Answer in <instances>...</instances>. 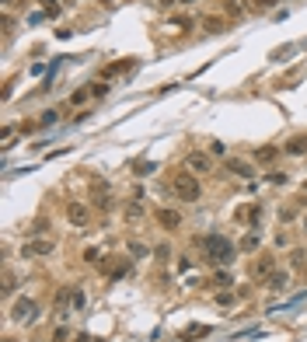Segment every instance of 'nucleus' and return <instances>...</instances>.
I'll use <instances>...</instances> for the list:
<instances>
[{"instance_id":"a878e982","label":"nucleus","mask_w":307,"mask_h":342,"mask_svg":"<svg viewBox=\"0 0 307 342\" xmlns=\"http://www.w3.org/2000/svg\"><path fill=\"white\" fill-rule=\"evenodd\" d=\"M223 7H227V14H230V18L241 14V4H238V0H223Z\"/></svg>"},{"instance_id":"cd10ccee","label":"nucleus","mask_w":307,"mask_h":342,"mask_svg":"<svg viewBox=\"0 0 307 342\" xmlns=\"http://www.w3.org/2000/svg\"><path fill=\"white\" fill-rule=\"evenodd\" d=\"M91 88H94V91H91L94 98H105V94H108V84H101V81H98V84H91Z\"/></svg>"},{"instance_id":"2eb2a0df","label":"nucleus","mask_w":307,"mask_h":342,"mask_svg":"<svg viewBox=\"0 0 307 342\" xmlns=\"http://www.w3.org/2000/svg\"><path fill=\"white\" fill-rule=\"evenodd\" d=\"M255 161H258V164L276 161V147H258V150H255Z\"/></svg>"},{"instance_id":"b1692460","label":"nucleus","mask_w":307,"mask_h":342,"mask_svg":"<svg viewBox=\"0 0 307 342\" xmlns=\"http://www.w3.org/2000/svg\"><path fill=\"white\" fill-rule=\"evenodd\" d=\"M4 293H7V297L14 293V273H11V269L4 273Z\"/></svg>"},{"instance_id":"39448f33","label":"nucleus","mask_w":307,"mask_h":342,"mask_svg":"<svg viewBox=\"0 0 307 342\" xmlns=\"http://www.w3.org/2000/svg\"><path fill=\"white\" fill-rule=\"evenodd\" d=\"M185 164L196 171V175H210V168H213V157L206 154V150H192V154L185 157Z\"/></svg>"},{"instance_id":"c85d7f7f","label":"nucleus","mask_w":307,"mask_h":342,"mask_svg":"<svg viewBox=\"0 0 307 342\" xmlns=\"http://www.w3.org/2000/svg\"><path fill=\"white\" fill-rule=\"evenodd\" d=\"M286 245H290V234L279 231V234H276V248H286Z\"/></svg>"},{"instance_id":"20e7f679","label":"nucleus","mask_w":307,"mask_h":342,"mask_svg":"<svg viewBox=\"0 0 307 342\" xmlns=\"http://www.w3.org/2000/svg\"><path fill=\"white\" fill-rule=\"evenodd\" d=\"M35 318H38L35 300H31V297H21V300L14 304V311H11V321H18V325H31Z\"/></svg>"},{"instance_id":"aec40b11","label":"nucleus","mask_w":307,"mask_h":342,"mask_svg":"<svg viewBox=\"0 0 307 342\" xmlns=\"http://www.w3.org/2000/svg\"><path fill=\"white\" fill-rule=\"evenodd\" d=\"M42 11H46L49 18H56V14H60V0H42Z\"/></svg>"},{"instance_id":"4be33fe9","label":"nucleus","mask_w":307,"mask_h":342,"mask_svg":"<svg viewBox=\"0 0 307 342\" xmlns=\"http://www.w3.org/2000/svg\"><path fill=\"white\" fill-rule=\"evenodd\" d=\"M290 53H297V46H293V42H290V46H279V49L273 53V60H286Z\"/></svg>"},{"instance_id":"e433bc0d","label":"nucleus","mask_w":307,"mask_h":342,"mask_svg":"<svg viewBox=\"0 0 307 342\" xmlns=\"http://www.w3.org/2000/svg\"><path fill=\"white\" fill-rule=\"evenodd\" d=\"M4 342H14V339H4Z\"/></svg>"},{"instance_id":"f704fd0d","label":"nucleus","mask_w":307,"mask_h":342,"mask_svg":"<svg viewBox=\"0 0 307 342\" xmlns=\"http://www.w3.org/2000/svg\"><path fill=\"white\" fill-rule=\"evenodd\" d=\"M304 231H307V217H304Z\"/></svg>"},{"instance_id":"1a4fd4ad","label":"nucleus","mask_w":307,"mask_h":342,"mask_svg":"<svg viewBox=\"0 0 307 342\" xmlns=\"http://www.w3.org/2000/svg\"><path fill=\"white\" fill-rule=\"evenodd\" d=\"M283 150H286L290 157H300V154H307V133H304V136H290Z\"/></svg>"},{"instance_id":"f8f14e48","label":"nucleus","mask_w":307,"mask_h":342,"mask_svg":"<svg viewBox=\"0 0 307 342\" xmlns=\"http://www.w3.org/2000/svg\"><path fill=\"white\" fill-rule=\"evenodd\" d=\"M227 168L234 171L238 178H251V175H255V168H251V164H245V161H238V157H234V161H227Z\"/></svg>"},{"instance_id":"412c9836","label":"nucleus","mask_w":307,"mask_h":342,"mask_svg":"<svg viewBox=\"0 0 307 342\" xmlns=\"http://www.w3.org/2000/svg\"><path fill=\"white\" fill-rule=\"evenodd\" d=\"M213 283H216L220 290H230V283H234V280H230L227 273H216V276H213Z\"/></svg>"},{"instance_id":"2f4dec72","label":"nucleus","mask_w":307,"mask_h":342,"mask_svg":"<svg viewBox=\"0 0 307 342\" xmlns=\"http://www.w3.org/2000/svg\"><path fill=\"white\" fill-rule=\"evenodd\" d=\"M276 4V0H258V7H273Z\"/></svg>"},{"instance_id":"4468645a","label":"nucleus","mask_w":307,"mask_h":342,"mask_svg":"<svg viewBox=\"0 0 307 342\" xmlns=\"http://www.w3.org/2000/svg\"><path fill=\"white\" fill-rule=\"evenodd\" d=\"M258 245H262V238L251 231V234H245V238H241V245H238V248H241V251H258Z\"/></svg>"},{"instance_id":"a211bd4d","label":"nucleus","mask_w":307,"mask_h":342,"mask_svg":"<svg viewBox=\"0 0 307 342\" xmlns=\"http://www.w3.org/2000/svg\"><path fill=\"white\" fill-rule=\"evenodd\" d=\"M133 66V60H126V63H115V66H105V77H115V73H126Z\"/></svg>"},{"instance_id":"ddd939ff","label":"nucleus","mask_w":307,"mask_h":342,"mask_svg":"<svg viewBox=\"0 0 307 342\" xmlns=\"http://www.w3.org/2000/svg\"><path fill=\"white\" fill-rule=\"evenodd\" d=\"M210 332H213L210 325H188V328L182 332V339H185V342H192V339H199V335H210Z\"/></svg>"},{"instance_id":"7c9ffc66","label":"nucleus","mask_w":307,"mask_h":342,"mask_svg":"<svg viewBox=\"0 0 307 342\" xmlns=\"http://www.w3.org/2000/svg\"><path fill=\"white\" fill-rule=\"evenodd\" d=\"M269 182H273V185H283V182H286V175H283V171H273V175H269Z\"/></svg>"},{"instance_id":"c756f323","label":"nucleus","mask_w":307,"mask_h":342,"mask_svg":"<svg viewBox=\"0 0 307 342\" xmlns=\"http://www.w3.org/2000/svg\"><path fill=\"white\" fill-rule=\"evenodd\" d=\"M210 154H227V143H220V140L210 143Z\"/></svg>"},{"instance_id":"c9c22d12","label":"nucleus","mask_w":307,"mask_h":342,"mask_svg":"<svg viewBox=\"0 0 307 342\" xmlns=\"http://www.w3.org/2000/svg\"><path fill=\"white\" fill-rule=\"evenodd\" d=\"M182 4H192V0H182Z\"/></svg>"},{"instance_id":"9d476101","label":"nucleus","mask_w":307,"mask_h":342,"mask_svg":"<svg viewBox=\"0 0 307 342\" xmlns=\"http://www.w3.org/2000/svg\"><path fill=\"white\" fill-rule=\"evenodd\" d=\"M286 280H290V273H286V269L269 273V276H265V286H269V290H286Z\"/></svg>"},{"instance_id":"7ed1b4c3","label":"nucleus","mask_w":307,"mask_h":342,"mask_svg":"<svg viewBox=\"0 0 307 342\" xmlns=\"http://www.w3.org/2000/svg\"><path fill=\"white\" fill-rule=\"evenodd\" d=\"M53 251H56V241H53V238H31V241L21 245V255H25V258H46V255H53Z\"/></svg>"},{"instance_id":"5701e85b","label":"nucleus","mask_w":307,"mask_h":342,"mask_svg":"<svg viewBox=\"0 0 307 342\" xmlns=\"http://www.w3.org/2000/svg\"><path fill=\"white\" fill-rule=\"evenodd\" d=\"M129 255H133V258H143V255H147V245H140V241H129Z\"/></svg>"},{"instance_id":"473e14b6","label":"nucleus","mask_w":307,"mask_h":342,"mask_svg":"<svg viewBox=\"0 0 307 342\" xmlns=\"http://www.w3.org/2000/svg\"><path fill=\"white\" fill-rule=\"evenodd\" d=\"M77 342H91V335H77Z\"/></svg>"},{"instance_id":"f03ea898","label":"nucleus","mask_w":307,"mask_h":342,"mask_svg":"<svg viewBox=\"0 0 307 342\" xmlns=\"http://www.w3.org/2000/svg\"><path fill=\"white\" fill-rule=\"evenodd\" d=\"M199 245H203L206 258H213V262H223V265H230V262H234V245H230L223 234H206Z\"/></svg>"},{"instance_id":"0eeeda50","label":"nucleus","mask_w":307,"mask_h":342,"mask_svg":"<svg viewBox=\"0 0 307 342\" xmlns=\"http://www.w3.org/2000/svg\"><path fill=\"white\" fill-rule=\"evenodd\" d=\"M88 206L84 203H66V220L73 223V227H88Z\"/></svg>"},{"instance_id":"6ab92c4d","label":"nucleus","mask_w":307,"mask_h":342,"mask_svg":"<svg viewBox=\"0 0 307 342\" xmlns=\"http://www.w3.org/2000/svg\"><path fill=\"white\" fill-rule=\"evenodd\" d=\"M88 304V297H84V290H73V300H70V311H81Z\"/></svg>"},{"instance_id":"bb28decb","label":"nucleus","mask_w":307,"mask_h":342,"mask_svg":"<svg viewBox=\"0 0 307 342\" xmlns=\"http://www.w3.org/2000/svg\"><path fill=\"white\" fill-rule=\"evenodd\" d=\"M66 339H70V328H66V325H60V328H56V335H53V342H66Z\"/></svg>"},{"instance_id":"72a5a7b5","label":"nucleus","mask_w":307,"mask_h":342,"mask_svg":"<svg viewBox=\"0 0 307 342\" xmlns=\"http://www.w3.org/2000/svg\"><path fill=\"white\" fill-rule=\"evenodd\" d=\"M161 4H175V0H161Z\"/></svg>"},{"instance_id":"f257e3e1","label":"nucleus","mask_w":307,"mask_h":342,"mask_svg":"<svg viewBox=\"0 0 307 342\" xmlns=\"http://www.w3.org/2000/svg\"><path fill=\"white\" fill-rule=\"evenodd\" d=\"M171 192L182 199V203H196L203 196V188L196 182V171H175L171 175Z\"/></svg>"},{"instance_id":"dca6fc26","label":"nucleus","mask_w":307,"mask_h":342,"mask_svg":"<svg viewBox=\"0 0 307 342\" xmlns=\"http://www.w3.org/2000/svg\"><path fill=\"white\" fill-rule=\"evenodd\" d=\"M203 28H206V31H220V28H223V18L210 14V18H203Z\"/></svg>"},{"instance_id":"393cba45","label":"nucleus","mask_w":307,"mask_h":342,"mask_svg":"<svg viewBox=\"0 0 307 342\" xmlns=\"http://www.w3.org/2000/svg\"><path fill=\"white\" fill-rule=\"evenodd\" d=\"M234 300H238V297L230 293V290H227V293H216V304H223V308H230V304H234Z\"/></svg>"},{"instance_id":"6e6552de","label":"nucleus","mask_w":307,"mask_h":342,"mask_svg":"<svg viewBox=\"0 0 307 342\" xmlns=\"http://www.w3.org/2000/svg\"><path fill=\"white\" fill-rule=\"evenodd\" d=\"M273 265H276V255H258V258L251 262V276H255V280H265L269 273H273Z\"/></svg>"},{"instance_id":"9b49d317","label":"nucleus","mask_w":307,"mask_h":342,"mask_svg":"<svg viewBox=\"0 0 307 342\" xmlns=\"http://www.w3.org/2000/svg\"><path fill=\"white\" fill-rule=\"evenodd\" d=\"M70 300H73V286H60V293H56V311H70Z\"/></svg>"},{"instance_id":"f3484780","label":"nucleus","mask_w":307,"mask_h":342,"mask_svg":"<svg viewBox=\"0 0 307 342\" xmlns=\"http://www.w3.org/2000/svg\"><path fill=\"white\" fill-rule=\"evenodd\" d=\"M140 217H143V206H140V203H129V206H126V220H129V223H136Z\"/></svg>"},{"instance_id":"423d86ee","label":"nucleus","mask_w":307,"mask_h":342,"mask_svg":"<svg viewBox=\"0 0 307 342\" xmlns=\"http://www.w3.org/2000/svg\"><path fill=\"white\" fill-rule=\"evenodd\" d=\"M157 223L164 227V231H178V227H182V213L171 210V206H161L157 210Z\"/></svg>"}]
</instances>
